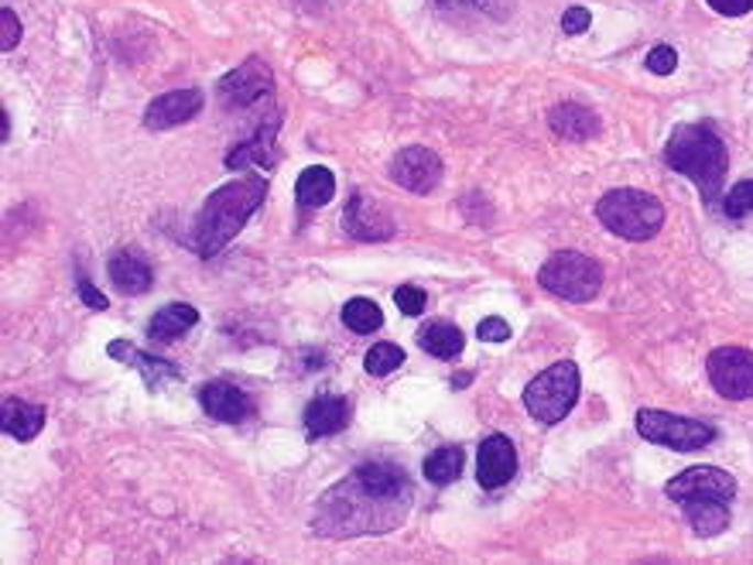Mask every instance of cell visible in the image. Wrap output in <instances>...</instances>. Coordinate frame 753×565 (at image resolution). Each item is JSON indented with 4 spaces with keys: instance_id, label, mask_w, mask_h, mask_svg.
<instances>
[{
    "instance_id": "1",
    "label": "cell",
    "mask_w": 753,
    "mask_h": 565,
    "mask_svg": "<svg viewBox=\"0 0 753 565\" xmlns=\"http://www.w3.org/2000/svg\"><path fill=\"white\" fill-rule=\"evenodd\" d=\"M264 199H268V178L261 175H243L237 182L219 185L196 216V227H193L196 254L216 258L247 227V219L261 209Z\"/></svg>"
},
{
    "instance_id": "26",
    "label": "cell",
    "mask_w": 753,
    "mask_h": 565,
    "mask_svg": "<svg viewBox=\"0 0 753 565\" xmlns=\"http://www.w3.org/2000/svg\"><path fill=\"white\" fill-rule=\"evenodd\" d=\"M342 323H347V329H353L357 336H367L384 326V312L370 298H350L342 305Z\"/></svg>"
},
{
    "instance_id": "18",
    "label": "cell",
    "mask_w": 753,
    "mask_h": 565,
    "mask_svg": "<svg viewBox=\"0 0 753 565\" xmlns=\"http://www.w3.org/2000/svg\"><path fill=\"white\" fill-rule=\"evenodd\" d=\"M45 425V408L39 404H28L21 398H4L0 404V428L4 435L18 438V443H31Z\"/></svg>"
},
{
    "instance_id": "19",
    "label": "cell",
    "mask_w": 753,
    "mask_h": 565,
    "mask_svg": "<svg viewBox=\"0 0 753 565\" xmlns=\"http://www.w3.org/2000/svg\"><path fill=\"white\" fill-rule=\"evenodd\" d=\"M548 123H552V131L558 138H569V141H589L600 134V117H596L589 107H579V104H558L552 107L548 113Z\"/></svg>"
},
{
    "instance_id": "10",
    "label": "cell",
    "mask_w": 753,
    "mask_h": 565,
    "mask_svg": "<svg viewBox=\"0 0 753 565\" xmlns=\"http://www.w3.org/2000/svg\"><path fill=\"white\" fill-rule=\"evenodd\" d=\"M391 178L407 193L425 196L443 182V159L428 148H404L391 165Z\"/></svg>"
},
{
    "instance_id": "27",
    "label": "cell",
    "mask_w": 753,
    "mask_h": 565,
    "mask_svg": "<svg viewBox=\"0 0 753 565\" xmlns=\"http://www.w3.org/2000/svg\"><path fill=\"white\" fill-rule=\"evenodd\" d=\"M401 363H404V350L397 347V343H376V347H370L367 357H363V367L373 377H388Z\"/></svg>"
},
{
    "instance_id": "31",
    "label": "cell",
    "mask_w": 753,
    "mask_h": 565,
    "mask_svg": "<svg viewBox=\"0 0 753 565\" xmlns=\"http://www.w3.org/2000/svg\"><path fill=\"white\" fill-rule=\"evenodd\" d=\"M477 336H480L483 343H508V339H511V326H508V319L490 316V319H483V323L477 326Z\"/></svg>"
},
{
    "instance_id": "7",
    "label": "cell",
    "mask_w": 753,
    "mask_h": 565,
    "mask_svg": "<svg viewBox=\"0 0 753 565\" xmlns=\"http://www.w3.org/2000/svg\"><path fill=\"white\" fill-rule=\"evenodd\" d=\"M709 381L727 401L753 398V354L743 347H719L709 354Z\"/></svg>"
},
{
    "instance_id": "12",
    "label": "cell",
    "mask_w": 753,
    "mask_h": 565,
    "mask_svg": "<svg viewBox=\"0 0 753 565\" xmlns=\"http://www.w3.org/2000/svg\"><path fill=\"white\" fill-rule=\"evenodd\" d=\"M342 230L353 240H391L394 237V219L381 203L367 199L363 193H353L347 209H342Z\"/></svg>"
},
{
    "instance_id": "22",
    "label": "cell",
    "mask_w": 753,
    "mask_h": 565,
    "mask_svg": "<svg viewBox=\"0 0 753 565\" xmlns=\"http://www.w3.org/2000/svg\"><path fill=\"white\" fill-rule=\"evenodd\" d=\"M336 196V178L326 165H312L295 182V199L302 209H319Z\"/></svg>"
},
{
    "instance_id": "2",
    "label": "cell",
    "mask_w": 753,
    "mask_h": 565,
    "mask_svg": "<svg viewBox=\"0 0 753 565\" xmlns=\"http://www.w3.org/2000/svg\"><path fill=\"white\" fill-rule=\"evenodd\" d=\"M665 162L678 175L692 178L709 206H716L727 178V144L709 123H678L665 144Z\"/></svg>"
},
{
    "instance_id": "29",
    "label": "cell",
    "mask_w": 753,
    "mask_h": 565,
    "mask_svg": "<svg viewBox=\"0 0 753 565\" xmlns=\"http://www.w3.org/2000/svg\"><path fill=\"white\" fill-rule=\"evenodd\" d=\"M647 69L654 76H672L678 69V52L672 45H654L647 55Z\"/></svg>"
},
{
    "instance_id": "37",
    "label": "cell",
    "mask_w": 753,
    "mask_h": 565,
    "mask_svg": "<svg viewBox=\"0 0 753 565\" xmlns=\"http://www.w3.org/2000/svg\"><path fill=\"white\" fill-rule=\"evenodd\" d=\"M446 4H452V0H446Z\"/></svg>"
},
{
    "instance_id": "36",
    "label": "cell",
    "mask_w": 753,
    "mask_h": 565,
    "mask_svg": "<svg viewBox=\"0 0 753 565\" xmlns=\"http://www.w3.org/2000/svg\"><path fill=\"white\" fill-rule=\"evenodd\" d=\"M466 384H469V373H459L456 381H452V388H466Z\"/></svg>"
},
{
    "instance_id": "5",
    "label": "cell",
    "mask_w": 753,
    "mask_h": 565,
    "mask_svg": "<svg viewBox=\"0 0 753 565\" xmlns=\"http://www.w3.org/2000/svg\"><path fill=\"white\" fill-rule=\"evenodd\" d=\"M538 285L565 302H589L603 289V268L579 250H558L542 264Z\"/></svg>"
},
{
    "instance_id": "20",
    "label": "cell",
    "mask_w": 753,
    "mask_h": 565,
    "mask_svg": "<svg viewBox=\"0 0 753 565\" xmlns=\"http://www.w3.org/2000/svg\"><path fill=\"white\" fill-rule=\"evenodd\" d=\"M107 274L113 281V289L123 292V295H144L151 289V281H154L151 268L138 254H131V250H120V254H113L110 264H107Z\"/></svg>"
},
{
    "instance_id": "30",
    "label": "cell",
    "mask_w": 753,
    "mask_h": 565,
    "mask_svg": "<svg viewBox=\"0 0 753 565\" xmlns=\"http://www.w3.org/2000/svg\"><path fill=\"white\" fill-rule=\"evenodd\" d=\"M394 302H397V308L404 312V316H422L425 305H428L425 292L415 289V285H401V289L394 292Z\"/></svg>"
},
{
    "instance_id": "24",
    "label": "cell",
    "mask_w": 753,
    "mask_h": 565,
    "mask_svg": "<svg viewBox=\"0 0 753 565\" xmlns=\"http://www.w3.org/2000/svg\"><path fill=\"white\" fill-rule=\"evenodd\" d=\"M418 347L425 350V354H432L435 360H452V357H459L462 354V347H466V339H462V333H459V326L456 323H428L422 333H418Z\"/></svg>"
},
{
    "instance_id": "13",
    "label": "cell",
    "mask_w": 753,
    "mask_h": 565,
    "mask_svg": "<svg viewBox=\"0 0 753 565\" xmlns=\"http://www.w3.org/2000/svg\"><path fill=\"white\" fill-rule=\"evenodd\" d=\"M203 110V93L199 89H172L165 97L151 100L144 110V128L148 131H168L178 123H188Z\"/></svg>"
},
{
    "instance_id": "9",
    "label": "cell",
    "mask_w": 753,
    "mask_h": 565,
    "mask_svg": "<svg viewBox=\"0 0 753 565\" xmlns=\"http://www.w3.org/2000/svg\"><path fill=\"white\" fill-rule=\"evenodd\" d=\"M271 93H274V73L261 58H247L243 66H237L233 73L219 79V100H223V107H254L268 100Z\"/></svg>"
},
{
    "instance_id": "32",
    "label": "cell",
    "mask_w": 753,
    "mask_h": 565,
    "mask_svg": "<svg viewBox=\"0 0 753 565\" xmlns=\"http://www.w3.org/2000/svg\"><path fill=\"white\" fill-rule=\"evenodd\" d=\"M0 24H4V35H0V48L11 52V48L21 42V21L14 18L11 8H4V11H0Z\"/></svg>"
},
{
    "instance_id": "28",
    "label": "cell",
    "mask_w": 753,
    "mask_h": 565,
    "mask_svg": "<svg viewBox=\"0 0 753 565\" xmlns=\"http://www.w3.org/2000/svg\"><path fill=\"white\" fill-rule=\"evenodd\" d=\"M723 213L730 219H740V216L753 213V178H743V182H736L730 188L727 199H723Z\"/></svg>"
},
{
    "instance_id": "4",
    "label": "cell",
    "mask_w": 753,
    "mask_h": 565,
    "mask_svg": "<svg viewBox=\"0 0 753 565\" xmlns=\"http://www.w3.org/2000/svg\"><path fill=\"white\" fill-rule=\"evenodd\" d=\"M579 367L572 360H558L548 370H542L535 381L524 388V408L531 419H538L545 425L561 422L572 412L579 401Z\"/></svg>"
},
{
    "instance_id": "8",
    "label": "cell",
    "mask_w": 753,
    "mask_h": 565,
    "mask_svg": "<svg viewBox=\"0 0 753 565\" xmlns=\"http://www.w3.org/2000/svg\"><path fill=\"white\" fill-rule=\"evenodd\" d=\"M665 493L675 504H688V500H719V504H730L736 497V480L727 469H716V466H688L685 474H678L665 487Z\"/></svg>"
},
{
    "instance_id": "34",
    "label": "cell",
    "mask_w": 753,
    "mask_h": 565,
    "mask_svg": "<svg viewBox=\"0 0 753 565\" xmlns=\"http://www.w3.org/2000/svg\"><path fill=\"white\" fill-rule=\"evenodd\" d=\"M709 8L716 14H727V18H740L753 8V0H709Z\"/></svg>"
},
{
    "instance_id": "6",
    "label": "cell",
    "mask_w": 753,
    "mask_h": 565,
    "mask_svg": "<svg viewBox=\"0 0 753 565\" xmlns=\"http://www.w3.org/2000/svg\"><path fill=\"white\" fill-rule=\"evenodd\" d=\"M634 425L647 443L665 446V449H678V453L702 449L716 438V425L696 422V419H678L668 412H657V408H641Z\"/></svg>"
},
{
    "instance_id": "15",
    "label": "cell",
    "mask_w": 753,
    "mask_h": 565,
    "mask_svg": "<svg viewBox=\"0 0 753 565\" xmlns=\"http://www.w3.org/2000/svg\"><path fill=\"white\" fill-rule=\"evenodd\" d=\"M107 354H110L117 363H131V367H138L141 377H144V384H148V391H162L168 381H182V370H178L175 363H168L165 357H151V354L138 350L134 343H128V339H113L110 347H107Z\"/></svg>"
},
{
    "instance_id": "3",
    "label": "cell",
    "mask_w": 753,
    "mask_h": 565,
    "mask_svg": "<svg viewBox=\"0 0 753 565\" xmlns=\"http://www.w3.org/2000/svg\"><path fill=\"white\" fill-rule=\"evenodd\" d=\"M600 224L623 240H651L665 227V206L644 188H613L596 203Z\"/></svg>"
},
{
    "instance_id": "21",
    "label": "cell",
    "mask_w": 753,
    "mask_h": 565,
    "mask_svg": "<svg viewBox=\"0 0 753 565\" xmlns=\"http://www.w3.org/2000/svg\"><path fill=\"white\" fill-rule=\"evenodd\" d=\"M199 323V312L193 308V305H185V302H172V305H165V308H159L151 316V323H148V336L154 339V343H175V339H182L188 329H193Z\"/></svg>"
},
{
    "instance_id": "11",
    "label": "cell",
    "mask_w": 753,
    "mask_h": 565,
    "mask_svg": "<svg viewBox=\"0 0 753 565\" xmlns=\"http://www.w3.org/2000/svg\"><path fill=\"white\" fill-rule=\"evenodd\" d=\"M517 474V449L508 435H487L477 453V480L483 490L504 487Z\"/></svg>"
},
{
    "instance_id": "16",
    "label": "cell",
    "mask_w": 753,
    "mask_h": 565,
    "mask_svg": "<svg viewBox=\"0 0 753 565\" xmlns=\"http://www.w3.org/2000/svg\"><path fill=\"white\" fill-rule=\"evenodd\" d=\"M281 128V113L271 110L254 138L240 141L227 154V169H274V134Z\"/></svg>"
},
{
    "instance_id": "23",
    "label": "cell",
    "mask_w": 753,
    "mask_h": 565,
    "mask_svg": "<svg viewBox=\"0 0 753 565\" xmlns=\"http://www.w3.org/2000/svg\"><path fill=\"white\" fill-rule=\"evenodd\" d=\"M681 508L692 531L702 539H716L730 528V504H719V500H688Z\"/></svg>"
},
{
    "instance_id": "33",
    "label": "cell",
    "mask_w": 753,
    "mask_h": 565,
    "mask_svg": "<svg viewBox=\"0 0 753 565\" xmlns=\"http://www.w3.org/2000/svg\"><path fill=\"white\" fill-rule=\"evenodd\" d=\"M589 24H592V14L586 8H569L561 14V31H565V35H582Z\"/></svg>"
},
{
    "instance_id": "35",
    "label": "cell",
    "mask_w": 753,
    "mask_h": 565,
    "mask_svg": "<svg viewBox=\"0 0 753 565\" xmlns=\"http://www.w3.org/2000/svg\"><path fill=\"white\" fill-rule=\"evenodd\" d=\"M79 295H83V302H86L89 308H97V312H103V308L110 305V302H107V295H103V292H97V289H92L86 278H79Z\"/></svg>"
},
{
    "instance_id": "14",
    "label": "cell",
    "mask_w": 753,
    "mask_h": 565,
    "mask_svg": "<svg viewBox=\"0 0 753 565\" xmlns=\"http://www.w3.org/2000/svg\"><path fill=\"white\" fill-rule=\"evenodd\" d=\"M199 404L203 412L216 422H230V425H240L247 422L250 415H254V401H250L247 391H240L237 384H227V381H209L199 388Z\"/></svg>"
},
{
    "instance_id": "17",
    "label": "cell",
    "mask_w": 753,
    "mask_h": 565,
    "mask_svg": "<svg viewBox=\"0 0 753 565\" xmlns=\"http://www.w3.org/2000/svg\"><path fill=\"white\" fill-rule=\"evenodd\" d=\"M350 425V401L336 394H319L305 404V432L312 438L336 435Z\"/></svg>"
},
{
    "instance_id": "25",
    "label": "cell",
    "mask_w": 753,
    "mask_h": 565,
    "mask_svg": "<svg viewBox=\"0 0 753 565\" xmlns=\"http://www.w3.org/2000/svg\"><path fill=\"white\" fill-rule=\"evenodd\" d=\"M422 469H425V480H428V483H435V487H449V483H456L459 474H462V449H459V446H443V449H435V453L422 463Z\"/></svg>"
}]
</instances>
